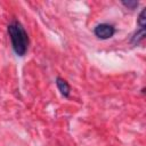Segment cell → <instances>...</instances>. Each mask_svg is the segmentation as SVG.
I'll list each match as a JSON object with an SVG mask.
<instances>
[{"label": "cell", "instance_id": "1", "mask_svg": "<svg viewBox=\"0 0 146 146\" xmlns=\"http://www.w3.org/2000/svg\"><path fill=\"white\" fill-rule=\"evenodd\" d=\"M13 50L17 56H24L29 48V35L23 27V25L18 21H13L9 23L7 27Z\"/></svg>", "mask_w": 146, "mask_h": 146}, {"label": "cell", "instance_id": "2", "mask_svg": "<svg viewBox=\"0 0 146 146\" xmlns=\"http://www.w3.org/2000/svg\"><path fill=\"white\" fill-rule=\"evenodd\" d=\"M94 33H95V35H96L98 39L106 40V39H110V38H112V36L114 35L115 29H114V26L111 25V24L102 23V24L96 25V27L94 29Z\"/></svg>", "mask_w": 146, "mask_h": 146}, {"label": "cell", "instance_id": "3", "mask_svg": "<svg viewBox=\"0 0 146 146\" xmlns=\"http://www.w3.org/2000/svg\"><path fill=\"white\" fill-rule=\"evenodd\" d=\"M56 86L59 90V92L64 96V97H68L70 96V91H71V87L70 84L66 82V80L62 79V78H57L56 79Z\"/></svg>", "mask_w": 146, "mask_h": 146}, {"label": "cell", "instance_id": "4", "mask_svg": "<svg viewBox=\"0 0 146 146\" xmlns=\"http://www.w3.org/2000/svg\"><path fill=\"white\" fill-rule=\"evenodd\" d=\"M145 39V27H139V30H137L133 35L131 36V43L133 46L139 44L143 40Z\"/></svg>", "mask_w": 146, "mask_h": 146}, {"label": "cell", "instance_id": "5", "mask_svg": "<svg viewBox=\"0 0 146 146\" xmlns=\"http://www.w3.org/2000/svg\"><path fill=\"white\" fill-rule=\"evenodd\" d=\"M122 5H123L124 7H127L128 9L133 10V9H136V8L138 7L139 2L136 1V0H123V1H122Z\"/></svg>", "mask_w": 146, "mask_h": 146}, {"label": "cell", "instance_id": "6", "mask_svg": "<svg viewBox=\"0 0 146 146\" xmlns=\"http://www.w3.org/2000/svg\"><path fill=\"white\" fill-rule=\"evenodd\" d=\"M145 13H146V9L144 8V9L140 11L139 16H138L137 23H138L139 27H145V26H146V17H145Z\"/></svg>", "mask_w": 146, "mask_h": 146}]
</instances>
